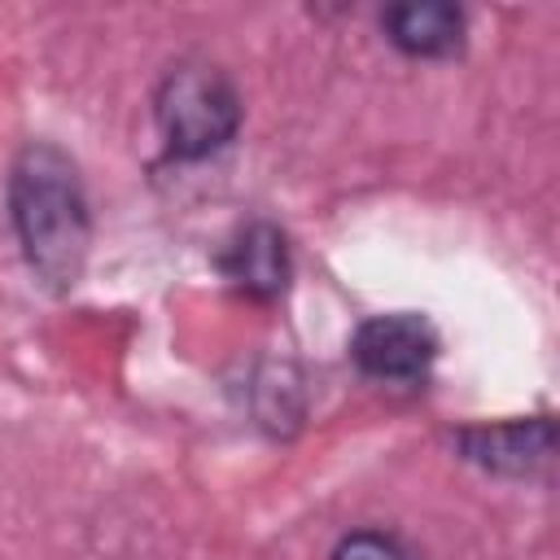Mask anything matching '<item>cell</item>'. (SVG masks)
I'll list each match as a JSON object with an SVG mask.
<instances>
[{"label":"cell","mask_w":560,"mask_h":560,"mask_svg":"<svg viewBox=\"0 0 560 560\" xmlns=\"http://www.w3.org/2000/svg\"><path fill=\"white\" fill-rule=\"evenodd\" d=\"M9 214L26 262L52 289H70L83 276L92 219L74 162L57 144H26L9 175Z\"/></svg>","instance_id":"obj_1"},{"label":"cell","mask_w":560,"mask_h":560,"mask_svg":"<svg viewBox=\"0 0 560 560\" xmlns=\"http://www.w3.org/2000/svg\"><path fill=\"white\" fill-rule=\"evenodd\" d=\"M153 118L171 158L197 162L219 153L241 127V92L210 61H179L162 74Z\"/></svg>","instance_id":"obj_2"},{"label":"cell","mask_w":560,"mask_h":560,"mask_svg":"<svg viewBox=\"0 0 560 560\" xmlns=\"http://www.w3.org/2000/svg\"><path fill=\"white\" fill-rule=\"evenodd\" d=\"M350 359L372 381L411 385V381H424V372L433 368V359H438V332L429 328V319H420L411 311L372 315V319H363L354 328Z\"/></svg>","instance_id":"obj_3"},{"label":"cell","mask_w":560,"mask_h":560,"mask_svg":"<svg viewBox=\"0 0 560 560\" xmlns=\"http://www.w3.org/2000/svg\"><path fill=\"white\" fill-rule=\"evenodd\" d=\"M459 455L486 472L499 477H525L542 468L556 451V424L551 416H529V420H503V424H472L459 429L455 438Z\"/></svg>","instance_id":"obj_4"},{"label":"cell","mask_w":560,"mask_h":560,"mask_svg":"<svg viewBox=\"0 0 560 560\" xmlns=\"http://www.w3.org/2000/svg\"><path fill=\"white\" fill-rule=\"evenodd\" d=\"M219 262H223L228 280H236V289H245V293L258 298V302L280 298L284 284H289V241H284V232H280L276 223H267V219L245 223V228L232 236V245L223 249Z\"/></svg>","instance_id":"obj_5"},{"label":"cell","mask_w":560,"mask_h":560,"mask_svg":"<svg viewBox=\"0 0 560 560\" xmlns=\"http://www.w3.org/2000/svg\"><path fill=\"white\" fill-rule=\"evenodd\" d=\"M381 31L407 57H451L464 44V13L446 0H407L381 13Z\"/></svg>","instance_id":"obj_6"},{"label":"cell","mask_w":560,"mask_h":560,"mask_svg":"<svg viewBox=\"0 0 560 560\" xmlns=\"http://www.w3.org/2000/svg\"><path fill=\"white\" fill-rule=\"evenodd\" d=\"M328 560H411V551L385 529H354L332 547Z\"/></svg>","instance_id":"obj_7"}]
</instances>
